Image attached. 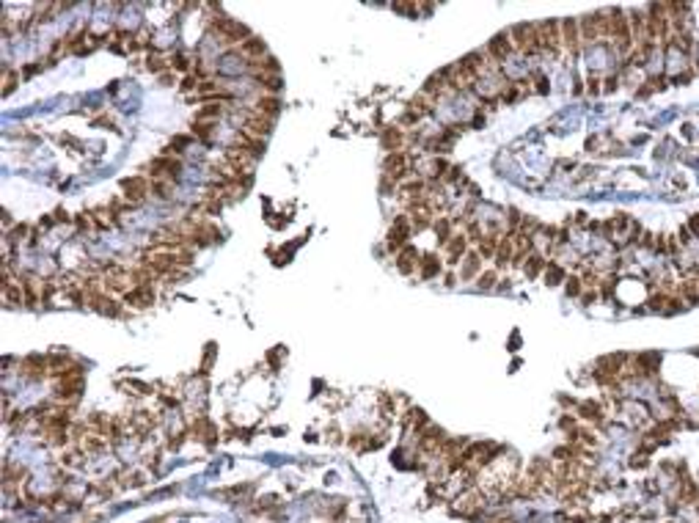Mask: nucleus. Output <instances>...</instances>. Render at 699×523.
Listing matches in <instances>:
<instances>
[{
    "label": "nucleus",
    "instance_id": "obj_1",
    "mask_svg": "<svg viewBox=\"0 0 699 523\" xmlns=\"http://www.w3.org/2000/svg\"><path fill=\"white\" fill-rule=\"evenodd\" d=\"M606 17L608 11H595V14H584L578 20V28H581V42L584 47L587 45H600V39H606Z\"/></svg>",
    "mask_w": 699,
    "mask_h": 523
},
{
    "label": "nucleus",
    "instance_id": "obj_2",
    "mask_svg": "<svg viewBox=\"0 0 699 523\" xmlns=\"http://www.w3.org/2000/svg\"><path fill=\"white\" fill-rule=\"evenodd\" d=\"M122 190H125V199L129 207H141L149 199L151 179L149 176H127V179H122Z\"/></svg>",
    "mask_w": 699,
    "mask_h": 523
},
{
    "label": "nucleus",
    "instance_id": "obj_3",
    "mask_svg": "<svg viewBox=\"0 0 699 523\" xmlns=\"http://www.w3.org/2000/svg\"><path fill=\"white\" fill-rule=\"evenodd\" d=\"M485 52H487V58H490L493 64L504 67V64L515 55V45H512V39H509V30H507V33H499L496 39H490L487 47H485Z\"/></svg>",
    "mask_w": 699,
    "mask_h": 523
},
{
    "label": "nucleus",
    "instance_id": "obj_4",
    "mask_svg": "<svg viewBox=\"0 0 699 523\" xmlns=\"http://www.w3.org/2000/svg\"><path fill=\"white\" fill-rule=\"evenodd\" d=\"M182 174V160H174L171 154H163V157H154L149 163V176L151 179H176Z\"/></svg>",
    "mask_w": 699,
    "mask_h": 523
},
{
    "label": "nucleus",
    "instance_id": "obj_5",
    "mask_svg": "<svg viewBox=\"0 0 699 523\" xmlns=\"http://www.w3.org/2000/svg\"><path fill=\"white\" fill-rule=\"evenodd\" d=\"M215 67H218V75H243V72H248L250 61L248 58H243L237 50H229L224 52L218 61H215Z\"/></svg>",
    "mask_w": 699,
    "mask_h": 523
},
{
    "label": "nucleus",
    "instance_id": "obj_6",
    "mask_svg": "<svg viewBox=\"0 0 699 523\" xmlns=\"http://www.w3.org/2000/svg\"><path fill=\"white\" fill-rule=\"evenodd\" d=\"M20 372L30 377V380H45L50 372V361H47V355H28L20 361Z\"/></svg>",
    "mask_w": 699,
    "mask_h": 523
},
{
    "label": "nucleus",
    "instance_id": "obj_7",
    "mask_svg": "<svg viewBox=\"0 0 699 523\" xmlns=\"http://www.w3.org/2000/svg\"><path fill=\"white\" fill-rule=\"evenodd\" d=\"M471 251V243H468V237H466V231H457L454 237H451L449 243H446V262H449V268H457L463 259H466V253Z\"/></svg>",
    "mask_w": 699,
    "mask_h": 523
},
{
    "label": "nucleus",
    "instance_id": "obj_8",
    "mask_svg": "<svg viewBox=\"0 0 699 523\" xmlns=\"http://www.w3.org/2000/svg\"><path fill=\"white\" fill-rule=\"evenodd\" d=\"M512 262H515V234L504 231L499 240L496 259H493V268H496V270H507V268H512Z\"/></svg>",
    "mask_w": 699,
    "mask_h": 523
},
{
    "label": "nucleus",
    "instance_id": "obj_9",
    "mask_svg": "<svg viewBox=\"0 0 699 523\" xmlns=\"http://www.w3.org/2000/svg\"><path fill=\"white\" fill-rule=\"evenodd\" d=\"M122 300H125V306L141 311V309H149L151 303H154V289H151V284H138V287H132Z\"/></svg>",
    "mask_w": 699,
    "mask_h": 523
},
{
    "label": "nucleus",
    "instance_id": "obj_10",
    "mask_svg": "<svg viewBox=\"0 0 699 523\" xmlns=\"http://www.w3.org/2000/svg\"><path fill=\"white\" fill-rule=\"evenodd\" d=\"M620 413H625V419L630 427H645L649 422V410L645 402H633V399H623L620 405Z\"/></svg>",
    "mask_w": 699,
    "mask_h": 523
},
{
    "label": "nucleus",
    "instance_id": "obj_11",
    "mask_svg": "<svg viewBox=\"0 0 699 523\" xmlns=\"http://www.w3.org/2000/svg\"><path fill=\"white\" fill-rule=\"evenodd\" d=\"M562 47H567L573 55H578L581 47H584V42H581V28H578V20H573V17L562 20Z\"/></svg>",
    "mask_w": 699,
    "mask_h": 523
},
{
    "label": "nucleus",
    "instance_id": "obj_12",
    "mask_svg": "<svg viewBox=\"0 0 699 523\" xmlns=\"http://www.w3.org/2000/svg\"><path fill=\"white\" fill-rule=\"evenodd\" d=\"M419 259H422V253L413 248V246H405V248L394 256V265H397V270L402 275H413L419 273Z\"/></svg>",
    "mask_w": 699,
    "mask_h": 523
},
{
    "label": "nucleus",
    "instance_id": "obj_13",
    "mask_svg": "<svg viewBox=\"0 0 699 523\" xmlns=\"http://www.w3.org/2000/svg\"><path fill=\"white\" fill-rule=\"evenodd\" d=\"M479 273H482V256L476 253V248H471L466 253V259L460 262V273L457 275H460L463 281H476Z\"/></svg>",
    "mask_w": 699,
    "mask_h": 523
},
{
    "label": "nucleus",
    "instance_id": "obj_14",
    "mask_svg": "<svg viewBox=\"0 0 699 523\" xmlns=\"http://www.w3.org/2000/svg\"><path fill=\"white\" fill-rule=\"evenodd\" d=\"M405 141L408 138H405V130L402 127H386L383 135H380V144H383V149L388 151V154L405 149Z\"/></svg>",
    "mask_w": 699,
    "mask_h": 523
},
{
    "label": "nucleus",
    "instance_id": "obj_15",
    "mask_svg": "<svg viewBox=\"0 0 699 523\" xmlns=\"http://www.w3.org/2000/svg\"><path fill=\"white\" fill-rule=\"evenodd\" d=\"M237 52H240L243 58H248L250 64H253V61H262V58L267 55V45H265L259 36H248V39L237 47Z\"/></svg>",
    "mask_w": 699,
    "mask_h": 523
},
{
    "label": "nucleus",
    "instance_id": "obj_16",
    "mask_svg": "<svg viewBox=\"0 0 699 523\" xmlns=\"http://www.w3.org/2000/svg\"><path fill=\"white\" fill-rule=\"evenodd\" d=\"M432 231H435V237H438V246H441V248H446V243H449L451 237L457 234V231H454V221H451V215H438V218H435V224H432Z\"/></svg>",
    "mask_w": 699,
    "mask_h": 523
},
{
    "label": "nucleus",
    "instance_id": "obj_17",
    "mask_svg": "<svg viewBox=\"0 0 699 523\" xmlns=\"http://www.w3.org/2000/svg\"><path fill=\"white\" fill-rule=\"evenodd\" d=\"M441 270H444V265H441V259H438L435 253H422V259H419V275H422L424 281L438 278Z\"/></svg>",
    "mask_w": 699,
    "mask_h": 523
},
{
    "label": "nucleus",
    "instance_id": "obj_18",
    "mask_svg": "<svg viewBox=\"0 0 699 523\" xmlns=\"http://www.w3.org/2000/svg\"><path fill=\"white\" fill-rule=\"evenodd\" d=\"M224 102H201V108L196 110V119L193 122H209V125H215L221 116H224Z\"/></svg>",
    "mask_w": 699,
    "mask_h": 523
},
{
    "label": "nucleus",
    "instance_id": "obj_19",
    "mask_svg": "<svg viewBox=\"0 0 699 523\" xmlns=\"http://www.w3.org/2000/svg\"><path fill=\"white\" fill-rule=\"evenodd\" d=\"M499 240H501V234H485V237H482V243L476 246V253L482 256V262H493V259H496Z\"/></svg>",
    "mask_w": 699,
    "mask_h": 523
},
{
    "label": "nucleus",
    "instance_id": "obj_20",
    "mask_svg": "<svg viewBox=\"0 0 699 523\" xmlns=\"http://www.w3.org/2000/svg\"><path fill=\"white\" fill-rule=\"evenodd\" d=\"M545 268H548V259L540 256V253H531V256L526 259L524 273H526V278H540V275L545 273Z\"/></svg>",
    "mask_w": 699,
    "mask_h": 523
},
{
    "label": "nucleus",
    "instance_id": "obj_21",
    "mask_svg": "<svg viewBox=\"0 0 699 523\" xmlns=\"http://www.w3.org/2000/svg\"><path fill=\"white\" fill-rule=\"evenodd\" d=\"M543 278H545V284H548V287H559V284H565V281H567V270H565L559 262H550L548 259V268H545Z\"/></svg>",
    "mask_w": 699,
    "mask_h": 523
},
{
    "label": "nucleus",
    "instance_id": "obj_22",
    "mask_svg": "<svg viewBox=\"0 0 699 523\" xmlns=\"http://www.w3.org/2000/svg\"><path fill=\"white\" fill-rule=\"evenodd\" d=\"M146 69L154 72V75H166V72L171 69V58H166V55H160V52H149V55H146Z\"/></svg>",
    "mask_w": 699,
    "mask_h": 523
},
{
    "label": "nucleus",
    "instance_id": "obj_23",
    "mask_svg": "<svg viewBox=\"0 0 699 523\" xmlns=\"http://www.w3.org/2000/svg\"><path fill=\"white\" fill-rule=\"evenodd\" d=\"M499 270L496 268H490V270H482L479 278H476V289H482V292H490V289H496L499 287Z\"/></svg>",
    "mask_w": 699,
    "mask_h": 523
},
{
    "label": "nucleus",
    "instance_id": "obj_24",
    "mask_svg": "<svg viewBox=\"0 0 699 523\" xmlns=\"http://www.w3.org/2000/svg\"><path fill=\"white\" fill-rule=\"evenodd\" d=\"M193 67H196V61L187 52H174L171 55V69L174 72H193Z\"/></svg>",
    "mask_w": 699,
    "mask_h": 523
},
{
    "label": "nucleus",
    "instance_id": "obj_25",
    "mask_svg": "<svg viewBox=\"0 0 699 523\" xmlns=\"http://www.w3.org/2000/svg\"><path fill=\"white\" fill-rule=\"evenodd\" d=\"M212 135H215V125H209V122H193V138L196 141L207 144V141H212Z\"/></svg>",
    "mask_w": 699,
    "mask_h": 523
},
{
    "label": "nucleus",
    "instance_id": "obj_26",
    "mask_svg": "<svg viewBox=\"0 0 699 523\" xmlns=\"http://www.w3.org/2000/svg\"><path fill=\"white\" fill-rule=\"evenodd\" d=\"M584 281H581V275H567V281H565V295L567 298H581L584 295Z\"/></svg>",
    "mask_w": 699,
    "mask_h": 523
},
{
    "label": "nucleus",
    "instance_id": "obj_27",
    "mask_svg": "<svg viewBox=\"0 0 699 523\" xmlns=\"http://www.w3.org/2000/svg\"><path fill=\"white\" fill-rule=\"evenodd\" d=\"M669 298H672L669 292H664V289H658V292H652V295H649V300H647L649 306H647V309H649V311H658V314H664V309H666V303H669Z\"/></svg>",
    "mask_w": 699,
    "mask_h": 523
},
{
    "label": "nucleus",
    "instance_id": "obj_28",
    "mask_svg": "<svg viewBox=\"0 0 699 523\" xmlns=\"http://www.w3.org/2000/svg\"><path fill=\"white\" fill-rule=\"evenodd\" d=\"M614 289H617V275H603V278H600V287H598L600 298L611 300L614 298Z\"/></svg>",
    "mask_w": 699,
    "mask_h": 523
},
{
    "label": "nucleus",
    "instance_id": "obj_29",
    "mask_svg": "<svg viewBox=\"0 0 699 523\" xmlns=\"http://www.w3.org/2000/svg\"><path fill=\"white\" fill-rule=\"evenodd\" d=\"M680 311H686V303L680 300V295H672L669 303H666V309H664V317H674V314H680Z\"/></svg>",
    "mask_w": 699,
    "mask_h": 523
},
{
    "label": "nucleus",
    "instance_id": "obj_30",
    "mask_svg": "<svg viewBox=\"0 0 699 523\" xmlns=\"http://www.w3.org/2000/svg\"><path fill=\"white\" fill-rule=\"evenodd\" d=\"M674 237H677V243H680V248H686V246H691V240H694V234L688 231V226H686V224H683V226H680V229H677V234H674Z\"/></svg>",
    "mask_w": 699,
    "mask_h": 523
},
{
    "label": "nucleus",
    "instance_id": "obj_31",
    "mask_svg": "<svg viewBox=\"0 0 699 523\" xmlns=\"http://www.w3.org/2000/svg\"><path fill=\"white\" fill-rule=\"evenodd\" d=\"M603 83H606V86H603V91H606V94H611V91H617V88H620V83H623V80H620L617 72H611V75L606 77Z\"/></svg>",
    "mask_w": 699,
    "mask_h": 523
},
{
    "label": "nucleus",
    "instance_id": "obj_32",
    "mask_svg": "<svg viewBox=\"0 0 699 523\" xmlns=\"http://www.w3.org/2000/svg\"><path fill=\"white\" fill-rule=\"evenodd\" d=\"M652 251H655L658 256H669V253H666V234H655V246H652Z\"/></svg>",
    "mask_w": 699,
    "mask_h": 523
},
{
    "label": "nucleus",
    "instance_id": "obj_33",
    "mask_svg": "<svg viewBox=\"0 0 699 523\" xmlns=\"http://www.w3.org/2000/svg\"><path fill=\"white\" fill-rule=\"evenodd\" d=\"M600 75H595V72H589V80H587V91L589 94H600Z\"/></svg>",
    "mask_w": 699,
    "mask_h": 523
},
{
    "label": "nucleus",
    "instance_id": "obj_34",
    "mask_svg": "<svg viewBox=\"0 0 699 523\" xmlns=\"http://www.w3.org/2000/svg\"><path fill=\"white\" fill-rule=\"evenodd\" d=\"M691 77H694V69H686V72H677V75L672 77V83L674 86H688Z\"/></svg>",
    "mask_w": 699,
    "mask_h": 523
},
{
    "label": "nucleus",
    "instance_id": "obj_35",
    "mask_svg": "<svg viewBox=\"0 0 699 523\" xmlns=\"http://www.w3.org/2000/svg\"><path fill=\"white\" fill-rule=\"evenodd\" d=\"M636 246H639V248H652V246H655V234H652V231H642V237H639Z\"/></svg>",
    "mask_w": 699,
    "mask_h": 523
},
{
    "label": "nucleus",
    "instance_id": "obj_36",
    "mask_svg": "<svg viewBox=\"0 0 699 523\" xmlns=\"http://www.w3.org/2000/svg\"><path fill=\"white\" fill-rule=\"evenodd\" d=\"M578 300H584V306H592V303H598L600 300V292L598 289H584V295Z\"/></svg>",
    "mask_w": 699,
    "mask_h": 523
},
{
    "label": "nucleus",
    "instance_id": "obj_37",
    "mask_svg": "<svg viewBox=\"0 0 699 523\" xmlns=\"http://www.w3.org/2000/svg\"><path fill=\"white\" fill-rule=\"evenodd\" d=\"M686 226H688V231H691L694 237H699V215H691V218H688V224H686Z\"/></svg>",
    "mask_w": 699,
    "mask_h": 523
},
{
    "label": "nucleus",
    "instance_id": "obj_38",
    "mask_svg": "<svg viewBox=\"0 0 699 523\" xmlns=\"http://www.w3.org/2000/svg\"><path fill=\"white\" fill-rule=\"evenodd\" d=\"M471 127H476V130H479V127H485V113H482V108H479V110H474V119H471Z\"/></svg>",
    "mask_w": 699,
    "mask_h": 523
},
{
    "label": "nucleus",
    "instance_id": "obj_39",
    "mask_svg": "<svg viewBox=\"0 0 699 523\" xmlns=\"http://www.w3.org/2000/svg\"><path fill=\"white\" fill-rule=\"evenodd\" d=\"M39 69H42V64H28L25 69H23V75H25V77H30V75H36V72H39Z\"/></svg>",
    "mask_w": 699,
    "mask_h": 523
},
{
    "label": "nucleus",
    "instance_id": "obj_40",
    "mask_svg": "<svg viewBox=\"0 0 699 523\" xmlns=\"http://www.w3.org/2000/svg\"><path fill=\"white\" fill-rule=\"evenodd\" d=\"M496 289H499V292H509V289H512V284H509L507 278H501V281H499V287H496Z\"/></svg>",
    "mask_w": 699,
    "mask_h": 523
},
{
    "label": "nucleus",
    "instance_id": "obj_41",
    "mask_svg": "<svg viewBox=\"0 0 699 523\" xmlns=\"http://www.w3.org/2000/svg\"><path fill=\"white\" fill-rule=\"evenodd\" d=\"M55 221H64V224H69V215H67L64 209H55Z\"/></svg>",
    "mask_w": 699,
    "mask_h": 523
},
{
    "label": "nucleus",
    "instance_id": "obj_42",
    "mask_svg": "<svg viewBox=\"0 0 699 523\" xmlns=\"http://www.w3.org/2000/svg\"><path fill=\"white\" fill-rule=\"evenodd\" d=\"M160 83H163V86H174V83H171V75H168V72H166V75H160Z\"/></svg>",
    "mask_w": 699,
    "mask_h": 523
},
{
    "label": "nucleus",
    "instance_id": "obj_43",
    "mask_svg": "<svg viewBox=\"0 0 699 523\" xmlns=\"http://www.w3.org/2000/svg\"><path fill=\"white\" fill-rule=\"evenodd\" d=\"M454 281H457V275H454V273H446V287H451Z\"/></svg>",
    "mask_w": 699,
    "mask_h": 523
}]
</instances>
